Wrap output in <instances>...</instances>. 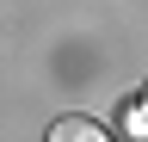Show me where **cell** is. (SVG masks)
Masks as SVG:
<instances>
[{
	"label": "cell",
	"instance_id": "cell-1",
	"mask_svg": "<svg viewBox=\"0 0 148 142\" xmlns=\"http://www.w3.org/2000/svg\"><path fill=\"white\" fill-rule=\"evenodd\" d=\"M49 142H111V136H105V123H92V117H56Z\"/></svg>",
	"mask_w": 148,
	"mask_h": 142
},
{
	"label": "cell",
	"instance_id": "cell-2",
	"mask_svg": "<svg viewBox=\"0 0 148 142\" xmlns=\"http://www.w3.org/2000/svg\"><path fill=\"white\" fill-rule=\"evenodd\" d=\"M130 136L148 142V105H136V111H130Z\"/></svg>",
	"mask_w": 148,
	"mask_h": 142
},
{
	"label": "cell",
	"instance_id": "cell-3",
	"mask_svg": "<svg viewBox=\"0 0 148 142\" xmlns=\"http://www.w3.org/2000/svg\"><path fill=\"white\" fill-rule=\"evenodd\" d=\"M142 105H148V99H142Z\"/></svg>",
	"mask_w": 148,
	"mask_h": 142
}]
</instances>
